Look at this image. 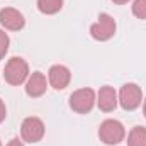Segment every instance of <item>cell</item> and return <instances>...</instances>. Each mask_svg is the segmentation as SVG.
<instances>
[{"instance_id": "6da1fadb", "label": "cell", "mask_w": 146, "mask_h": 146, "mask_svg": "<svg viewBox=\"0 0 146 146\" xmlns=\"http://www.w3.org/2000/svg\"><path fill=\"white\" fill-rule=\"evenodd\" d=\"M3 78L10 85H21L29 78V65L24 58L14 56L7 61L3 68Z\"/></svg>"}, {"instance_id": "7a4b0ae2", "label": "cell", "mask_w": 146, "mask_h": 146, "mask_svg": "<svg viewBox=\"0 0 146 146\" xmlns=\"http://www.w3.org/2000/svg\"><path fill=\"white\" fill-rule=\"evenodd\" d=\"M124 136H126V129L115 119H106L99 127V138L104 145H119L124 139Z\"/></svg>"}, {"instance_id": "3957f363", "label": "cell", "mask_w": 146, "mask_h": 146, "mask_svg": "<svg viewBox=\"0 0 146 146\" xmlns=\"http://www.w3.org/2000/svg\"><path fill=\"white\" fill-rule=\"evenodd\" d=\"M119 104L124 110H134L141 106L143 92L136 83H124L119 90Z\"/></svg>"}, {"instance_id": "277c9868", "label": "cell", "mask_w": 146, "mask_h": 146, "mask_svg": "<svg viewBox=\"0 0 146 146\" xmlns=\"http://www.w3.org/2000/svg\"><path fill=\"white\" fill-rule=\"evenodd\" d=\"M95 104V92L92 88H80L75 90L70 95V107L78 114H87L90 112Z\"/></svg>"}, {"instance_id": "5b68a950", "label": "cell", "mask_w": 146, "mask_h": 146, "mask_svg": "<svg viewBox=\"0 0 146 146\" xmlns=\"http://www.w3.org/2000/svg\"><path fill=\"white\" fill-rule=\"evenodd\" d=\"M115 34V21L109 14H100L99 21L90 26V36L97 41H107Z\"/></svg>"}, {"instance_id": "8992f818", "label": "cell", "mask_w": 146, "mask_h": 146, "mask_svg": "<svg viewBox=\"0 0 146 146\" xmlns=\"http://www.w3.org/2000/svg\"><path fill=\"white\" fill-rule=\"evenodd\" d=\"M21 136L27 143H37L44 136V124L39 117H26L21 126Z\"/></svg>"}, {"instance_id": "52a82bcc", "label": "cell", "mask_w": 146, "mask_h": 146, "mask_svg": "<svg viewBox=\"0 0 146 146\" xmlns=\"http://www.w3.org/2000/svg\"><path fill=\"white\" fill-rule=\"evenodd\" d=\"M0 24L9 31H21L26 24V19L17 9L5 7L0 10Z\"/></svg>"}, {"instance_id": "ba28073f", "label": "cell", "mask_w": 146, "mask_h": 146, "mask_svg": "<svg viewBox=\"0 0 146 146\" xmlns=\"http://www.w3.org/2000/svg\"><path fill=\"white\" fill-rule=\"evenodd\" d=\"M48 80H49L53 88L63 90V88L68 87V83L72 80V72L65 65H53L48 72Z\"/></svg>"}, {"instance_id": "9c48e42d", "label": "cell", "mask_w": 146, "mask_h": 146, "mask_svg": "<svg viewBox=\"0 0 146 146\" xmlns=\"http://www.w3.org/2000/svg\"><path fill=\"white\" fill-rule=\"evenodd\" d=\"M46 88H48V82H46V76L44 73L41 72H34L26 82V94L29 97H41L46 94Z\"/></svg>"}, {"instance_id": "30bf717a", "label": "cell", "mask_w": 146, "mask_h": 146, "mask_svg": "<svg viewBox=\"0 0 146 146\" xmlns=\"http://www.w3.org/2000/svg\"><path fill=\"white\" fill-rule=\"evenodd\" d=\"M119 99H117V92L114 90V87H102L99 90V95H97V104H99V109L104 110V112H110V110L115 109Z\"/></svg>"}, {"instance_id": "8fae6325", "label": "cell", "mask_w": 146, "mask_h": 146, "mask_svg": "<svg viewBox=\"0 0 146 146\" xmlns=\"http://www.w3.org/2000/svg\"><path fill=\"white\" fill-rule=\"evenodd\" d=\"M127 146H146V127L134 126L127 136Z\"/></svg>"}, {"instance_id": "7c38bea8", "label": "cell", "mask_w": 146, "mask_h": 146, "mask_svg": "<svg viewBox=\"0 0 146 146\" xmlns=\"http://www.w3.org/2000/svg\"><path fill=\"white\" fill-rule=\"evenodd\" d=\"M61 7H63V0H37L39 12H42L46 15H53V14L60 12Z\"/></svg>"}, {"instance_id": "4fadbf2b", "label": "cell", "mask_w": 146, "mask_h": 146, "mask_svg": "<svg viewBox=\"0 0 146 146\" xmlns=\"http://www.w3.org/2000/svg\"><path fill=\"white\" fill-rule=\"evenodd\" d=\"M133 14L138 19H146V0H134L133 2Z\"/></svg>"}, {"instance_id": "5bb4252c", "label": "cell", "mask_w": 146, "mask_h": 146, "mask_svg": "<svg viewBox=\"0 0 146 146\" xmlns=\"http://www.w3.org/2000/svg\"><path fill=\"white\" fill-rule=\"evenodd\" d=\"M9 44H10V39H9V36H7V33L0 29V60L7 54V51H9Z\"/></svg>"}, {"instance_id": "9a60e30c", "label": "cell", "mask_w": 146, "mask_h": 146, "mask_svg": "<svg viewBox=\"0 0 146 146\" xmlns=\"http://www.w3.org/2000/svg\"><path fill=\"white\" fill-rule=\"evenodd\" d=\"M5 115H7V109H5V104H3V100L0 99V122L5 119Z\"/></svg>"}, {"instance_id": "2e32d148", "label": "cell", "mask_w": 146, "mask_h": 146, "mask_svg": "<svg viewBox=\"0 0 146 146\" xmlns=\"http://www.w3.org/2000/svg\"><path fill=\"white\" fill-rule=\"evenodd\" d=\"M7 146H24V145H22V141H21L19 138H14V139H10V141H9V145H7Z\"/></svg>"}, {"instance_id": "e0dca14e", "label": "cell", "mask_w": 146, "mask_h": 146, "mask_svg": "<svg viewBox=\"0 0 146 146\" xmlns=\"http://www.w3.org/2000/svg\"><path fill=\"white\" fill-rule=\"evenodd\" d=\"M112 2H114V3H127L129 0H112Z\"/></svg>"}, {"instance_id": "ac0fdd59", "label": "cell", "mask_w": 146, "mask_h": 146, "mask_svg": "<svg viewBox=\"0 0 146 146\" xmlns=\"http://www.w3.org/2000/svg\"><path fill=\"white\" fill-rule=\"evenodd\" d=\"M143 114H145V117H146V100H145V104H143Z\"/></svg>"}, {"instance_id": "d6986e66", "label": "cell", "mask_w": 146, "mask_h": 146, "mask_svg": "<svg viewBox=\"0 0 146 146\" xmlns=\"http://www.w3.org/2000/svg\"><path fill=\"white\" fill-rule=\"evenodd\" d=\"M0 146H2V141H0Z\"/></svg>"}]
</instances>
